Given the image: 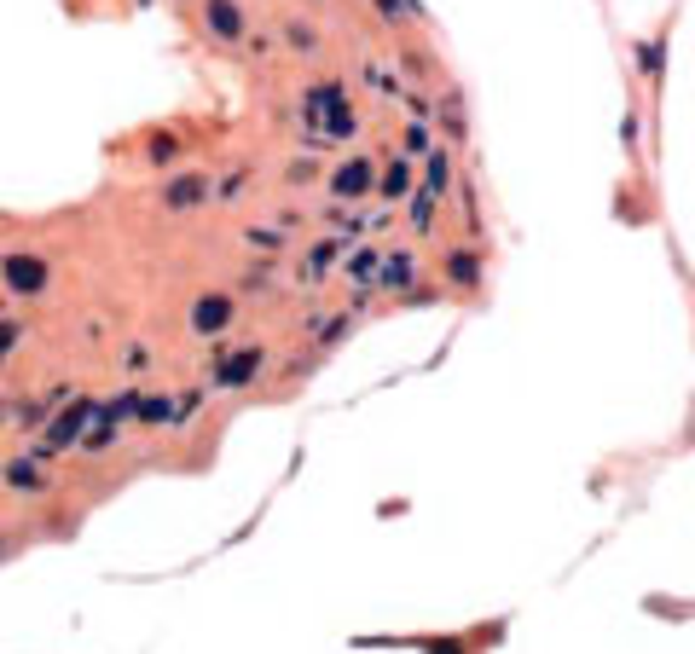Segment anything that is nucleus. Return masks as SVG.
Here are the masks:
<instances>
[{
	"label": "nucleus",
	"mask_w": 695,
	"mask_h": 654,
	"mask_svg": "<svg viewBox=\"0 0 695 654\" xmlns=\"http://www.w3.org/2000/svg\"><path fill=\"white\" fill-rule=\"evenodd\" d=\"M261 371H267V347L261 342H249V347H215V354H209V394H238Z\"/></svg>",
	"instance_id": "1"
},
{
	"label": "nucleus",
	"mask_w": 695,
	"mask_h": 654,
	"mask_svg": "<svg viewBox=\"0 0 695 654\" xmlns=\"http://www.w3.org/2000/svg\"><path fill=\"white\" fill-rule=\"evenodd\" d=\"M93 411H99V400L70 394V400L46 418V428H41V458H58V452H70V446H82V435L93 428Z\"/></svg>",
	"instance_id": "2"
},
{
	"label": "nucleus",
	"mask_w": 695,
	"mask_h": 654,
	"mask_svg": "<svg viewBox=\"0 0 695 654\" xmlns=\"http://www.w3.org/2000/svg\"><path fill=\"white\" fill-rule=\"evenodd\" d=\"M0 290L18 296V301H41L46 290H53V261L35 249H12L0 255Z\"/></svg>",
	"instance_id": "3"
},
{
	"label": "nucleus",
	"mask_w": 695,
	"mask_h": 654,
	"mask_svg": "<svg viewBox=\"0 0 695 654\" xmlns=\"http://www.w3.org/2000/svg\"><path fill=\"white\" fill-rule=\"evenodd\" d=\"M238 325V296L232 290H203L197 301H192V313H186V330H192V337H227V330Z\"/></svg>",
	"instance_id": "4"
},
{
	"label": "nucleus",
	"mask_w": 695,
	"mask_h": 654,
	"mask_svg": "<svg viewBox=\"0 0 695 654\" xmlns=\"http://www.w3.org/2000/svg\"><path fill=\"white\" fill-rule=\"evenodd\" d=\"M156 203H163L168 215H192V209H203V203H215V180L203 168H180V174H168V180L156 186Z\"/></svg>",
	"instance_id": "5"
},
{
	"label": "nucleus",
	"mask_w": 695,
	"mask_h": 654,
	"mask_svg": "<svg viewBox=\"0 0 695 654\" xmlns=\"http://www.w3.org/2000/svg\"><path fill=\"white\" fill-rule=\"evenodd\" d=\"M325 191L337 203H366V197H377V163H371V156H342V163L325 174Z\"/></svg>",
	"instance_id": "6"
},
{
	"label": "nucleus",
	"mask_w": 695,
	"mask_h": 654,
	"mask_svg": "<svg viewBox=\"0 0 695 654\" xmlns=\"http://www.w3.org/2000/svg\"><path fill=\"white\" fill-rule=\"evenodd\" d=\"M440 278H447L452 290L476 296L481 278H487V255H481V244H452V249H440Z\"/></svg>",
	"instance_id": "7"
},
{
	"label": "nucleus",
	"mask_w": 695,
	"mask_h": 654,
	"mask_svg": "<svg viewBox=\"0 0 695 654\" xmlns=\"http://www.w3.org/2000/svg\"><path fill=\"white\" fill-rule=\"evenodd\" d=\"M0 481L12 492H24V498H41V492H53V469H46L41 452H29V458H6V464H0Z\"/></svg>",
	"instance_id": "8"
},
{
	"label": "nucleus",
	"mask_w": 695,
	"mask_h": 654,
	"mask_svg": "<svg viewBox=\"0 0 695 654\" xmlns=\"http://www.w3.org/2000/svg\"><path fill=\"white\" fill-rule=\"evenodd\" d=\"M203 29H209V41H220V46H244L249 41L238 0H203Z\"/></svg>",
	"instance_id": "9"
},
{
	"label": "nucleus",
	"mask_w": 695,
	"mask_h": 654,
	"mask_svg": "<svg viewBox=\"0 0 695 654\" xmlns=\"http://www.w3.org/2000/svg\"><path fill=\"white\" fill-rule=\"evenodd\" d=\"M423 191H429L435 203H447L452 191H458V156H452V146H435L429 151V163H423Z\"/></svg>",
	"instance_id": "10"
},
{
	"label": "nucleus",
	"mask_w": 695,
	"mask_h": 654,
	"mask_svg": "<svg viewBox=\"0 0 695 654\" xmlns=\"http://www.w3.org/2000/svg\"><path fill=\"white\" fill-rule=\"evenodd\" d=\"M423 278V261H418V249H383V267H377V284L383 290H412V284Z\"/></svg>",
	"instance_id": "11"
},
{
	"label": "nucleus",
	"mask_w": 695,
	"mask_h": 654,
	"mask_svg": "<svg viewBox=\"0 0 695 654\" xmlns=\"http://www.w3.org/2000/svg\"><path fill=\"white\" fill-rule=\"evenodd\" d=\"M412 191H418V174H412L406 156H394V163L377 168V197H383V203H406Z\"/></svg>",
	"instance_id": "12"
},
{
	"label": "nucleus",
	"mask_w": 695,
	"mask_h": 654,
	"mask_svg": "<svg viewBox=\"0 0 695 654\" xmlns=\"http://www.w3.org/2000/svg\"><path fill=\"white\" fill-rule=\"evenodd\" d=\"M631 58H638V75H643V87L660 93V82H667V35H650V41H638L631 46Z\"/></svg>",
	"instance_id": "13"
},
{
	"label": "nucleus",
	"mask_w": 695,
	"mask_h": 654,
	"mask_svg": "<svg viewBox=\"0 0 695 654\" xmlns=\"http://www.w3.org/2000/svg\"><path fill=\"white\" fill-rule=\"evenodd\" d=\"M180 156H186V139L174 134V127H156V134L146 139V163H151V168H174Z\"/></svg>",
	"instance_id": "14"
},
{
	"label": "nucleus",
	"mask_w": 695,
	"mask_h": 654,
	"mask_svg": "<svg viewBox=\"0 0 695 654\" xmlns=\"http://www.w3.org/2000/svg\"><path fill=\"white\" fill-rule=\"evenodd\" d=\"M377 267H383V249L377 244H359L354 255H342V278L348 284H377Z\"/></svg>",
	"instance_id": "15"
},
{
	"label": "nucleus",
	"mask_w": 695,
	"mask_h": 654,
	"mask_svg": "<svg viewBox=\"0 0 695 654\" xmlns=\"http://www.w3.org/2000/svg\"><path fill=\"white\" fill-rule=\"evenodd\" d=\"M348 330H354V313H330V318H313L307 325V342L313 347H337Z\"/></svg>",
	"instance_id": "16"
},
{
	"label": "nucleus",
	"mask_w": 695,
	"mask_h": 654,
	"mask_svg": "<svg viewBox=\"0 0 695 654\" xmlns=\"http://www.w3.org/2000/svg\"><path fill=\"white\" fill-rule=\"evenodd\" d=\"M435 209H440V203L429 197V191H412V197H406V226H412V237H429V226H435Z\"/></svg>",
	"instance_id": "17"
},
{
	"label": "nucleus",
	"mask_w": 695,
	"mask_h": 654,
	"mask_svg": "<svg viewBox=\"0 0 695 654\" xmlns=\"http://www.w3.org/2000/svg\"><path fill=\"white\" fill-rule=\"evenodd\" d=\"M139 428H168L174 423V394H139Z\"/></svg>",
	"instance_id": "18"
},
{
	"label": "nucleus",
	"mask_w": 695,
	"mask_h": 654,
	"mask_svg": "<svg viewBox=\"0 0 695 654\" xmlns=\"http://www.w3.org/2000/svg\"><path fill=\"white\" fill-rule=\"evenodd\" d=\"M278 35H284V46H290V53H302V58L319 53V29L302 24V18H284V24H278Z\"/></svg>",
	"instance_id": "19"
},
{
	"label": "nucleus",
	"mask_w": 695,
	"mask_h": 654,
	"mask_svg": "<svg viewBox=\"0 0 695 654\" xmlns=\"http://www.w3.org/2000/svg\"><path fill=\"white\" fill-rule=\"evenodd\" d=\"M284 244H290L284 226H244V249L249 255H284Z\"/></svg>",
	"instance_id": "20"
},
{
	"label": "nucleus",
	"mask_w": 695,
	"mask_h": 654,
	"mask_svg": "<svg viewBox=\"0 0 695 654\" xmlns=\"http://www.w3.org/2000/svg\"><path fill=\"white\" fill-rule=\"evenodd\" d=\"M203 400H209V388H186L180 400H174V423H168L174 435H180V428H192V423H197V411H203Z\"/></svg>",
	"instance_id": "21"
},
{
	"label": "nucleus",
	"mask_w": 695,
	"mask_h": 654,
	"mask_svg": "<svg viewBox=\"0 0 695 654\" xmlns=\"http://www.w3.org/2000/svg\"><path fill=\"white\" fill-rule=\"evenodd\" d=\"M481 637V631H476ZM476 637H406V643H418L423 654H481V649H469Z\"/></svg>",
	"instance_id": "22"
},
{
	"label": "nucleus",
	"mask_w": 695,
	"mask_h": 654,
	"mask_svg": "<svg viewBox=\"0 0 695 654\" xmlns=\"http://www.w3.org/2000/svg\"><path fill=\"white\" fill-rule=\"evenodd\" d=\"M400 151H406V156H429V151H435V127H429V122H406V127H400Z\"/></svg>",
	"instance_id": "23"
},
{
	"label": "nucleus",
	"mask_w": 695,
	"mask_h": 654,
	"mask_svg": "<svg viewBox=\"0 0 695 654\" xmlns=\"http://www.w3.org/2000/svg\"><path fill=\"white\" fill-rule=\"evenodd\" d=\"M232 296H273V267H244V273H238V290H232Z\"/></svg>",
	"instance_id": "24"
},
{
	"label": "nucleus",
	"mask_w": 695,
	"mask_h": 654,
	"mask_svg": "<svg viewBox=\"0 0 695 654\" xmlns=\"http://www.w3.org/2000/svg\"><path fill=\"white\" fill-rule=\"evenodd\" d=\"M249 180H256V168H232L227 180H215V203H238L249 191Z\"/></svg>",
	"instance_id": "25"
},
{
	"label": "nucleus",
	"mask_w": 695,
	"mask_h": 654,
	"mask_svg": "<svg viewBox=\"0 0 695 654\" xmlns=\"http://www.w3.org/2000/svg\"><path fill=\"white\" fill-rule=\"evenodd\" d=\"M24 342V318H0V365L12 359V347Z\"/></svg>",
	"instance_id": "26"
},
{
	"label": "nucleus",
	"mask_w": 695,
	"mask_h": 654,
	"mask_svg": "<svg viewBox=\"0 0 695 654\" xmlns=\"http://www.w3.org/2000/svg\"><path fill=\"white\" fill-rule=\"evenodd\" d=\"M620 146H626V156L643 151V139H638V110H626V116H620Z\"/></svg>",
	"instance_id": "27"
},
{
	"label": "nucleus",
	"mask_w": 695,
	"mask_h": 654,
	"mask_svg": "<svg viewBox=\"0 0 695 654\" xmlns=\"http://www.w3.org/2000/svg\"><path fill=\"white\" fill-rule=\"evenodd\" d=\"M24 545H29L24 533H0V568H6L12 556H24Z\"/></svg>",
	"instance_id": "28"
},
{
	"label": "nucleus",
	"mask_w": 695,
	"mask_h": 654,
	"mask_svg": "<svg viewBox=\"0 0 695 654\" xmlns=\"http://www.w3.org/2000/svg\"><path fill=\"white\" fill-rule=\"evenodd\" d=\"M313 180V163H290L284 168V186H307Z\"/></svg>",
	"instance_id": "29"
},
{
	"label": "nucleus",
	"mask_w": 695,
	"mask_h": 654,
	"mask_svg": "<svg viewBox=\"0 0 695 654\" xmlns=\"http://www.w3.org/2000/svg\"><path fill=\"white\" fill-rule=\"evenodd\" d=\"M6 411H12V406H6V400H0V423H6Z\"/></svg>",
	"instance_id": "30"
}]
</instances>
